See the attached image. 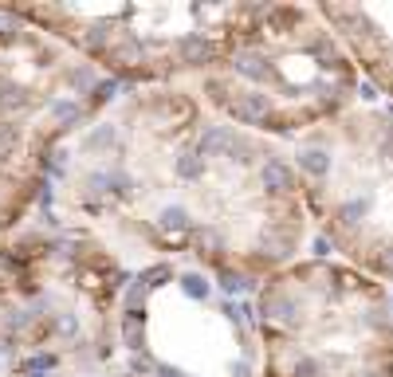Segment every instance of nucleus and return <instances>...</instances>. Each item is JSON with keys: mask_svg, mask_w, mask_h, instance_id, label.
<instances>
[{"mask_svg": "<svg viewBox=\"0 0 393 377\" xmlns=\"http://www.w3.org/2000/svg\"><path fill=\"white\" fill-rule=\"evenodd\" d=\"M8 342H12L8 334H0V353H8Z\"/></svg>", "mask_w": 393, "mask_h": 377, "instance_id": "nucleus-19", "label": "nucleus"}, {"mask_svg": "<svg viewBox=\"0 0 393 377\" xmlns=\"http://www.w3.org/2000/svg\"><path fill=\"white\" fill-rule=\"evenodd\" d=\"M236 134H240L236 126H209V130L201 134V142H196V149H201L205 158H217V154H221V158H228V149H232Z\"/></svg>", "mask_w": 393, "mask_h": 377, "instance_id": "nucleus-3", "label": "nucleus"}, {"mask_svg": "<svg viewBox=\"0 0 393 377\" xmlns=\"http://www.w3.org/2000/svg\"><path fill=\"white\" fill-rule=\"evenodd\" d=\"M16 146H20V126H12V122H0V158H8Z\"/></svg>", "mask_w": 393, "mask_h": 377, "instance_id": "nucleus-13", "label": "nucleus"}, {"mask_svg": "<svg viewBox=\"0 0 393 377\" xmlns=\"http://www.w3.org/2000/svg\"><path fill=\"white\" fill-rule=\"evenodd\" d=\"M28 91L24 86H16V83H8V79H0V107H8V110H16V107H28Z\"/></svg>", "mask_w": 393, "mask_h": 377, "instance_id": "nucleus-12", "label": "nucleus"}, {"mask_svg": "<svg viewBox=\"0 0 393 377\" xmlns=\"http://www.w3.org/2000/svg\"><path fill=\"white\" fill-rule=\"evenodd\" d=\"M67 86H71V95H83L86 86L95 91V67L91 63H75L71 71H67Z\"/></svg>", "mask_w": 393, "mask_h": 377, "instance_id": "nucleus-10", "label": "nucleus"}, {"mask_svg": "<svg viewBox=\"0 0 393 377\" xmlns=\"http://www.w3.org/2000/svg\"><path fill=\"white\" fill-rule=\"evenodd\" d=\"M154 377H189V374H185V369H177V365H170V362H158Z\"/></svg>", "mask_w": 393, "mask_h": 377, "instance_id": "nucleus-17", "label": "nucleus"}, {"mask_svg": "<svg viewBox=\"0 0 393 377\" xmlns=\"http://www.w3.org/2000/svg\"><path fill=\"white\" fill-rule=\"evenodd\" d=\"M51 114H55V122L71 126V122L83 118V102H79V98H71V95H63V98H55V102H51Z\"/></svg>", "mask_w": 393, "mask_h": 377, "instance_id": "nucleus-8", "label": "nucleus"}, {"mask_svg": "<svg viewBox=\"0 0 393 377\" xmlns=\"http://www.w3.org/2000/svg\"><path fill=\"white\" fill-rule=\"evenodd\" d=\"M217 279H221V287L228 295L256 291V279H252V275H244V271H236V268H221V275H217Z\"/></svg>", "mask_w": 393, "mask_h": 377, "instance_id": "nucleus-7", "label": "nucleus"}, {"mask_svg": "<svg viewBox=\"0 0 393 377\" xmlns=\"http://www.w3.org/2000/svg\"><path fill=\"white\" fill-rule=\"evenodd\" d=\"M319 16L334 28L369 83L393 102V4H322Z\"/></svg>", "mask_w": 393, "mask_h": 377, "instance_id": "nucleus-1", "label": "nucleus"}, {"mask_svg": "<svg viewBox=\"0 0 393 377\" xmlns=\"http://www.w3.org/2000/svg\"><path fill=\"white\" fill-rule=\"evenodd\" d=\"M189 220H193V217H189V208H185V205H165L158 212V228L161 232H185V228H189Z\"/></svg>", "mask_w": 393, "mask_h": 377, "instance_id": "nucleus-6", "label": "nucleus"}, {"mask_svg": "<svg viewBox=\"0 0 393 377\" xmlns=\"http://www.w3.org/2000/svg\"><path fill=\"white\" fill-rule=\"evenodd\" d=\"M173 169H177V177H181V181H201V177H205V169H209V158H205L196 146H189V149H181V154H177Z\"/></svg>", "mask_w": 393, "mask_h": 377, "instance_id": "nucleus-4", "label": "nucleus"}, {"mask_svg": "<svg viewBox=\"0 0 393 377\" xmlns=\"http://www.w3.org/2000/svg\"><path fill=\"white\" fill-rule=\"evenodd\" d=\"M228 374H232V377H256V374H252V362H244V358H236V362L228 365Z\"/></svg>", "mask_w": 393, "mask_h": 377, "instance_id": "nucleus-16", "label": "nucleus"}, {"mask_svg": "<svg viewBox=\"0 0 393 377\" xmlns=\"http://www.w3.org/2000/svg\"><path fill=\"white\" fill-rule=\"evenodd\" d=\"M177 55H181L189 67H205V63H212V55H217V44H212L209 36H201V32H189V36L177 39Z\"/></svg>", "mask_w": 393, "mask_h": 377, "instance_id": "nucleus-2", "label": "nucleus"}, {"mask_svg": "<svg viewBox=\"0 0 393 377\" xmlns=\"http://www.w3.org/2000/svg\"><path fill=\"white\" fill-rule=\"evenodd\" d=\"M111 193L114 196H130L134 193V177L122 173V169H111Z\"/></svg>", "mask_w": 393, "mask_h": 377, "instance_id": "nucleus-14", "label": "nucleus"}, {"mask_svg": "<svg viewBox=\"0 0 393 377\" xmlns=\"http://www.w3.org/2000/svg\"><path fill=\"white\" fill-rule=\"evenodd\" d=\"M114 142H118V130H114L111 122H102V126H95V130L86 134V149H95V154H102V149H111Z\"/></svg>", "mask_w": 393, "mask_h": 377, "instance_id": "nucleus-11", "label": "nucleus"}, {"mask_svg": "<svg viewBox=\"0 0 393 377\" xmlns=\"http://www.w3.org/2000/svg\"><path fill=\"white\" fill-rule=\"evenodd\" d=\"M91 95H95V102H111V98L118 95V83H114V79H102V83L91 91Z\"/></svg>", "mask_w": 393, "mask_h": 377, "instance_id": "nucleus-15", "label": "nucleus"}, {"mask_svg": "<svg viewBox=\"0 0 393 377\" xmlns=\"http://www.w3.org/2000/svg\"><path fill=\"white\" fill-rule=\"evenodd\" d=\"M181 291L189 295V299H196V303H205V299H209L212 295V287H209V279H205V275H201V271H185L181 279Z\"/></svg>", "mask_w": 393, "mask_h": 377, "instance_id": "nucleus-9", "label": "nucleus"}, {"mask_svg": "<svg viewBox=\"0 0 393 377\" xmlns=\"http://www.w3.org/2000/svg\"><path fill=\"white\" fill-rule=\"evenodd\" d=\"M122 342L126 350H146V311H126L122 315Z\"/></svg>", "mask_w": 393, "mask_h": 377, "instance_id": "nucleus-5", "label": "nucleus"}, {"mask_svg": "<svg viewBox=\"0 0 393 377\" xmlns=\"http://www.w3.org/2000/svg\"><path fill=\"white\" fill-rule=\"evenodd\" d=\"M60 330L67 334V338H75V334H79V322H75V315H63V318H60Z\"/></svg>", "mask_w": 393, "mask_h": 377, "instance_id": "nucleus-18", "label": "nucleus"}]
</instances>
